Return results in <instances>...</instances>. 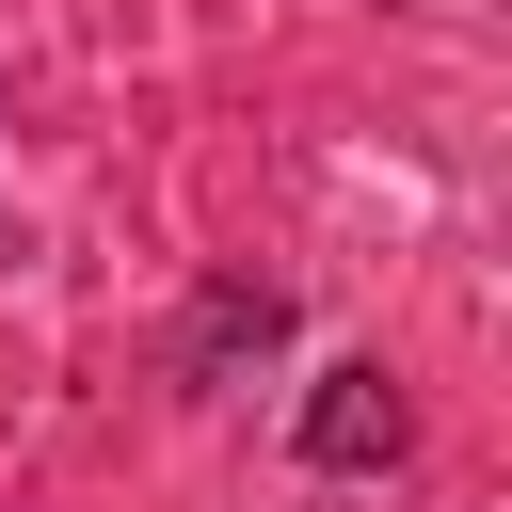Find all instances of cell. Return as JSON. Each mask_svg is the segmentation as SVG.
Returning <instances> with one entry per match:
<instances>
[{
	"mask_svg": "<svg viewBox=\"0 0 512 512\" xmlns=\"http://www.w3.org/2000/svg\"><path fill=\"white\" fill-rule=\"evenodd\" d=\"M256 352H288V288H272V272H208L192 320H176V384H224V368H256Z\"/></svg>",
	"mask_w": 512,
	"mask_h": 512,
	"instance_id": "obj_2",
	"label": "cell"
},
{
	"mask_svg": "<svg viewBox=\"0 0 512 512\" xmlns=\"http://www.w3.org/2000/svg\"><path fill=\"white\" fill-rule=\"evenodd\" d=\"M288 448H304L320 480H368V464H400V448H416V400H400V368H368V352H352V368H320Z\"/></svg>",
	"mask_w": 512,
	"mask_h": 512,
	"instance_id": "obj_1",
	"label": "cell"
}]
</instances>
